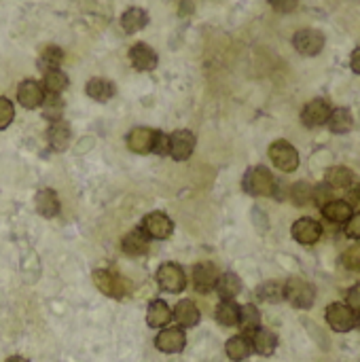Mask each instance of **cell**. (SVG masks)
I'll return each instance as SVG.
<instances>
[{"label": "cell", "mask_w": 360, "mask_h": 362, "mask_svg": "<svg viewBox=\"0 0 360 362\" xmlns=\"http://www.w3.org/2000/svg\"><path fill=\"white\" fill-rule=\"evenodd\" d=\"M242 187L252 197H276L278 195V182L274 174L265 165H255L244 174Z\"/></svg>", "instance_id": "obj_1"}, {"label": "cell", "mask_w": 360, "mask_h": 362, "mask_svg": "<svg viewBox=\"0 0 360 362\" xmlns=\"http://www.w3.org/2000/svg\"><path fill=\"white\" fill-rule=\"evenodd\" d=\"M93 284L102 295H106L110 299H117V301L125 299L129 295V291H132L129 280L123 278L121 274L112 272V269H95L93 272Z\"/></svg>", "instance_id": "obj_2"}, {"label": "cell", "mask_w": 360, "mask_h": 362, "mask_svg": "<svg viewBox=\"0 0 360 362\" xmlns=\"http://www.w3.org/2000/svg\"><path fill=\"white\" fill-rule=\"evenodd\" d=\"M284 301L295 310H310L316 301V288L303 278H289L284 282Z\"/></svg>", "instance_id": "obj_3"}, {"label": "cell", "mask_w": 360, "mask_h": 362, "mask_svg": "<svg viewBox=\"0 0 360 362\" xmlns=\"http://www.w3.org/2000/svg\"><path fill=\"white\" fill-rule=\"evenodd\" d=\"M267 153H269L272 163L278 170H282L284 174H293L295 170H299V163H301L299 151L289 140H276V142H272Z\"/></svg>", "instance_id": "obj_4"}, {"label": "cell", "mask_w": 360, "mask_h": 362, "mask_svg": "<svg viewBox=\"0 0 360 362\" xmlns=\"http://www.w3.org/2000/svg\"><path fill=\"white\" fill-rule=\"evenodd\" d=\"M157 284L163 293L180 295L187 288V274L178 263H163L157 269Z\"/></svg>", "instance_id": "obj_5"}, {"label": "cell", "mask_w": 360, "mask_h": 362, "mask_svg": "<svg viewBox=\"0 0 360 362\" xmlns=\"http://www.w3.org/2000/svg\"><path fill=\"white\" fill-rule=\"evenodd\" d=\"M325 318L335 333H350L352 329H356V314L346 303L335 301V303L327 305Z\"/></svg>", "instance_id": "obj_6"}, {"label": "cell", "mask_w": 360, "mask_h": 362, "mask_svg": "<svg viewBox=\"0 0 360 362\" xmlns=\"http://www.w3.org/2000/svg\"><path fill=\"white\" fill-rule=\"evenodd\" d=\"M325 42H327L325 34L314 28H303V30L295 32V36H293V47L306 57L318 55L325 49Z\"/></svg>", "instance_id": "obj_7"}, {"label": "cell", "mask_w": 360, "mask_h": 362, "mask_svg": "<svg viewBox=\"0 0 360 362\" xmlns=\"http://www.w3.org/2000/svg\"><path fill=\"white\" fill-rule=\"evenodd\" d=\"M195 151V134L189 129H176L168 136V155L174 161H187L191 159Z\"/></svg>", "instance_id": "obj_8"}, {"label": "cell", "mask_w": 360, "mask_h": 362, "mask_svg": "<svg viewBox=\"0 0 360 362\" xmlns=\"http://www.w3.org/2000/svg\"><path fill=\"white\" fill-rule=\"evenodd\" d=\"M221 278V272L214 263L210 261H204V263H197L193 267V274H191V282H193V288L202 295H208L216 288V282Z\"/></svg>", "instance_id": "obj_9"}, {"label": "cell", "mask_w": 360, "mask_h": 362, "mask_svg": "<svg viewBox=\"0 0 360 362\" xmlns=\"http://www.w3.org/2000/svg\"><path fill=\"white\" fill-rule=\"evenodd\" d=\"M187 346V333L180 327H166L155 337V348L163 354H180Z\"/></svg>", "instance_id": "obj_10"}, {"label": "cell", "mask_w": 360, "mask_h": 362, "mask_svg": "<svg viewBox=\"0 0 360 362\" xmlns=\"http://www.w3.org/2000/svg\"><path fill=\"white\" fill-rule=\"evenodd\" d=\"M140 229L146 233L149 240H168L174 231V223L163 212H151L142 218Z\"/></svg>", "instance_id": "obj_11"}, {"label": "cell", "mask_w": 360, "mask_h": 362, "mask_svg": "<svg viewBox=\"0 0 360 362\" xmlns=\"http://www.w3.org/2000/svg\"><path fill=\"white\" fill-rule=\"evenodd\" d=\"M331 104L325 100V98H316L312 102H308L301 110V123L310 129H316V127H323L327 125L329 117H331Z\"/></svg>", "instance_id": "obj_12"}, {"label": "cell", "mask_w": 360, "mask_h": 362, "mask_svg": "<svg viewBox=\"0 0 360 362\" xmlns=\"http://www.w3.org/2000/svg\"><path fill=\"white\" fill-rule=\"evenodd\" d=\"M291 235L295 238V242H299L303 246H312L323 238V225L312 216H303V218L293 223Z\"/></svg>", "instance_id": "obj_13"}, {"label": "cell", "mask_w": 360, "mask_h": 362, "mask_svg": "<svg viewBox=\"0 0 360 362\" xmlns=\"http://www.w3.org/2000/svg\"><path fill=\"white\" fill-rule=\"evenodd\" d=\"M45 95H47V93H45L42 85H40L38 81H34V78H25V81H21L19 87H17V102H19L23 108H28V110L40 108L42 102H45Z\"/></svg>", "instance_id": "obj_14"}, {"label": "cell", "mask_w": 360, "mask_h": 362, "mask_svg": "<svg viewBox=\"0 0 360 362\" xmlns=\"http://www.w3.org/2000/svg\"><path fill=\"white\" fill-rule=\"evenodd\" d=\"M155 136H157V129H151L144 125L134 127L127 134V148L132 153H138V155H149L155 148Z\"/></svg>", "instance_id": "obj_15"}, {"label": "cell", "mask_w": 360, "mask_h": 362, "mask_svg": "<svg viewBox=\"0 0 360 362\" xmlns=\"http://www.w3.org/2000/svg\"><path fill=\"white\" fill-rule=\"evenodd\" d=\"M129 62H132V66H134L136 70H140V72H151V70L157 68L159 57H157L155 49L149 47L146 42H136V45H132V49H129Z\"/></svg>", "instance_id": "obj_16"}, {"label": "cell", "mask_w": 360, "mask_h": 362, "mask_svg": "<svg viewBox=\"0 0 360 362\" xmlns=\"http://www.w3.org/2000/svg\"><path fill=\"white\" fill-rule=\"evenodd\" d=\"M172 318H174V322H176L180 329H193V327L199 325L202 312H199V308H197L191 299H182V301L176 303V308H174V312H172Z\"/></svg>", "instance_id": "obj_17"}, {"label": "cell", "mask_w": 360, "mask_h": 362, "mask_svg": "<svg viewBox=\"0 0 360 362\" xmlns=\"http://www.w3.org/2000/svg\"><path fill=\"white\" fill-rule=\"evenodd\" d=\"M45 136H47V142H49L51 151L64 153V151L70 146V136H72V132H70V125H68L64 119H59V121L49 123Z\"/></svg>", "instance_id": "obj_18"}, {"label": "cell", "mask_w": 360, "mask_h": 362, "mask_svg": "<svg viewBox=\"0 0 360 362\" xmlns=\"http://www.w3.org/2000/svg\"><path fill=\"white\" fill-rule=\"evenodd\" d=\"M252 352H257L259 356H272L278 348V335L269 329H257L252 335H248Z\"/></svg>", "instance_id": "obj_19"}, {"label": "cell", "mask_w": 360, "mask_h": 362, "mask_svg": "<svg viewBox=\"0 0 360 362\" xmlns=\"http://www.w3.org/2000/svg\"><path fill=\"white\" fill-rule=\"evenodd\" d=\"M151 240L146 238V233L138 227L134 231H129L123 240H121V250L127 257H144L149 252Z\"/></svg>", "instance_id": "obj_20"}, {"label": "cell", "mask_w": 360, "mask_h": 362, "mask_svg": "<svg viewBox=\"0 0 360 362\" xmlns=\"http://www.w3.org/2000/svg\"><path fill=\"white\" fill-rule=\"evenodd\" d=\"M172 322V310L163 299H155L146 310V325L151 329H166Z\"/></svg>", "instance_id": "obj_21"}, {"label": "cell", "mask_w": 360, "mask_h": 362, "mask_svg": "<svg viewBox=\"0 0 360 362\" xmlns=\"http://www.w3.org/2000/svg\"><path fill=\"white\" fill-rule=\"evenodd\" d=\"M323 182H325L329 189H333V191H346V189H350L352 182H354V174H352V170L346 168V165H333V168L327 170Z\"/></svg>", "instance_id": "obj_22"}, {"label": "cell", "mask_w": 360, "mask_h": 362, "mask_svg": "<svg viewBox=\"0 0 360 362\" xmlns=\"http://www.w3.org/2000/svg\"><path fill=\"white\" fill-rule=\"evenodd\" d=\"M320 212H323V216H325L331 225H346L348 218L354 214L352 208H350V204H348L346 199H331L329 204H325V206L320 208Z\"/></svg>", "instance_id": "obj_23"}, {"label": "cell", "mask_w": 360, "mask_h": 362, "mask_svg": "<svg viewBox=\"0 0 360 362\" xmlns=\"http://www.w3.org/2000/svg\"><path fill=\"white\" fill-rule=\"evenodd\" d=\"M34 208H36V212H38L40 216H45V218L57 216V214H59V197H57V193L51 191V189L38 191L36 197H34Z\"/></svg>", "instance_id": "obj_24"}, {"label": "cell", "mask_w": 360, "mask_h": 362, "mask_svg": "<svg viewBox=\"0 0 360 362\" xmlns=\"http://www.w3.org/2000/svg\"><path fill=\"white\" fill-rule=\"evenodd\" d=\"M225 354H227V358L233 362H242L246 361L250 354H252V346H250V339H248V335H233V337H229L227 339V344H225Z\"/></svg>", "instance_id": "obj_25"}, {"label": "cell", "mask_w": 360, "mask_h": 362, "mask_svg": "<svg viewBox=\"0 0 360 362\" xmlns=\"http://www.w3.org/2000/svg\"><path fill=\"white\" fill-rule=\"evenodd\" d=\"M146 23H149V13L140 6H129L121 15V28L125 34H136V32L144 30Z\"/></svg>", "instance_id": "obj_26"}, {"label": "cell", "mask_w": 360, "mask_h": 362, "mask_svg": "<svg viewBox=\"0 0 360 362\" xmlns=\"http://www.w3.org/2000/svg\"><path fill=\"white\" fill-rule=\"evenodd\" d=\"M115 91H117L115 89V83L108 81V78H102V76H93L85 85V93L91 100H95V102H108L115 95Z\"/></svg>", "instance_id": "obj_27"}, {"label": "cell", "mask_w": 360, "mask_h": 362, "mask_svg": "<svg viewBox=\"0 0 360 362\" xmlns=\"http://www.w3.org/2000/svg\"><path fill=\"white\" fill-rule=\"evenodd\" d=\"M214 291L219 293L221 301H233V299L242 293V280H240V276H236L233 272L221 274V278H219Z\"/></svg>", "instance_id": "obj_28"}, {"label": "cell", "mask_w": 360, "mask_h": 362, "mask_svg": "<svg viewBox=\"0 0 360 362\" xmlns=\"http://www.w3.org/2000/svg\"><path fill=\"white\" fill-rule=\"evenodd\" d=\"M242 335H252L257 329H261V312L255 303L240 305V322H238Z\"/></svg>", "instance_id": "obj_29"}, {"label": "cell", "mask_w": 360, "mask_h": 362, "mask_svg": "<svg viewBox=\"0 0 360 362\" xmlns=\"http://www.w3.org/2000/svg\"><path fill=\"white\" fill-rule=\"evenodd\" d=\"M327 125H329V129H331L333 134L342 136V134H348V132L354 127V117H352L350 108L339 106V108H333V110H331V117H329Z\"/></svg>", "instance_id": "obj_30"}, {"label": "cell", "mask_w": 360, "mask_h": 362, "mask_svg": "<svg viewBox=\"0 0 360 362\" xmlns=\"http://www.w3.org/2000/svg\"><path fill=\"white\" fill-rule=\"evenodd\" d=\"M214 318L221 327L233 329L240 322V305L236 301H221L214 310Z\"/></svg>", "instance_id": "obj_31"}, {"label": "cell", "mask_w": 360, "mask_h": 362, "mask_svg": "<svg viewBox=\"0 0 360 362\" xmlns=\"http://www.w3.org/2000/svg\"><path fill=\"white\" fill-rule=\"evenodd\" d=\"M42 89L45 93H51V95H62L68 85H70V78L64 70H51V72H45L42 76Z\"/></svg>", "instance_id": "obj_32"}, {"label": "cell", "mask_w": 360, "mask_h": 362, "mask_svg": "<svg viewBox=\"0 0 360 362\" xmlns=\"http://www.w3.org/2000/svg\"><path fill=\"white\" fill-rule=\"evenodd\" d=\"M62 62H64V51L59 47H55V45H49V47H45L40 51L36 64H38V70L45 74V72H51V70H59Z\"/></svg>", "instance_id": "obj_33"}, {"label": "cell", "mask_w": 360, "mask_h": 362, "mask_svg": "<svg viewBox=\"0 0 360 362\" xmlns=\"http://www.w3.org/2000/svg\"><path fill=\"white\" fill-rule=\"evenodd\" d=\"M257 297L261 301H265V303H280V301H284V282H278V280L263 282L257 288Z\"/></svg>", "instance_id": "obj_34"}, {"label": "cell", "mask_w": 360, "mask_h": 362, "mask_svg": "<svg viewBox=\"0 0 360 362\" xmlns=\"http://www.w3.org/2000/svg\"><path fill=\"white\" fill-rule=\"evenodd\" d=\"M40 108H42V117H45L49 123L59 121L62 115H64V100H62V95H51V93H47Z\"/></svg>", "instance_id": "obj_35"}, {"label": "cell", "mask_w": 360, "mask_h": 362, "mask_svg": "<svg viewBox=\"0 0 360 362\" xmlns=\"http://www.w3.org/2000/svg\"><path fill=\"white\" fill-rule=\"evenodd\" d=\"M312 191H314V185L301 180V182L291 185L289 197H291V202H293L295 206H308V204H312Z\"/></svg>", "instance_id": "obj_36"}, {"label": "cell", "mask_w": 360, "mask_h": 362, "mask_svg": "<svg viewBox=\"0 0 360 362\" xmlns=\"http://www.w3.org/2000/svg\"><path fill=\"white\" fill-rule=\"evenodd\" d=\"M333 199V189H329L325 182L320 185H314V191H312V204H316L318 208H323L325 204H329Z\"/></svg>", "instance_id": "obj_37"}, {"label": "cell", "mask_w": 360, "mask_h": 362, "mask_svg": "<svg viewBox=\"0 0 360 362\" xmlns=\"http://www.w3.org/2000/svg\"><path fill=\"white\" fill-rule=\"evenodd\" d=\"M342 263H344V267L350 269V272H360V244L348 248V250L342 255Z\"/></svg>", "instance_id": "obj_38"}, {"label": "cell", "mask_w": 360, "mask_h": 362, "mask_svg": "<svg viewBox=\"0 0 360 362\" xmlns=\"http://www.w3.org/2000/svg\"><path fill=\"white\" fill-rule=\"evenodd\" d=\"M15 119V108L8 98H0V129H6Z\"/></svg>", "instance_id": "obj_39"}, {"label": "cell", "mask_w": 360, "mask_h": 362, "mask_svg": "<svg viewBox=\"0 0 360 362\" xmlns=\"http://www.w3.org/2000/svg\"><path fill=\"white\" fill-rule=\"evenodd\" d=\"M346 305L359 316L360 314V282H356L350 291H348V295H346Z\"/></svg>", "instance_id": "obj_40"}, {"label": "cell", "mask_w": 360, "mask_h": 362, "mask_svg": "<svg viewBox=\"0 0 360 362\" xmlns=\"http://www.w3.org/2000/svg\"><path fill=\"white\" fill-rule=\"evenodd\" d=\"M344 231H346L348 238L360 240V212H354V214L348 218V223L344 225Z\"/></svg>", "instance_id": "obj_41"}, {"label": "cell", "mask_w": 360, "mask_h": 362, "mask_svg": "<svg viewBox=\"0 0 360 362\" xmlns=\"http://www.w3.org/2000/svg\"><path fill=\"white\" fill-rule=\"evenodd\" d=\"M269 6H272L276 13L286 15V13H293V11L299 6V0H269Z\"/></svg>", "instance_id": "obj_42"}, {"label": "cell", "mask_w": 360, "mask_h": 362, "mask_svg": "<svg viewBox=\"0 0 360 362\" xmlns=\"http://www.w3.org/2000/svg\"><path fill=\"white\" fill-rule=\"evenodd\" d=\"M352 208V212H360V182L359 185H352L348 189V199H346Z\"/></svg>", "instance_id": "obj_43"}, {"label": "cell", "mask_w": 360, "mask_h": 362, "mask_svg": "<svg viewBox=\"0 0 360 362\" xmlns=\"http://www.w3.org/2000/svg\"><path fill=\"white\" fill-rule=\"evenodd\" d=\"M155 155H168V134L159 132L157 129V136H155V148H153Z\"/></svg>", "instance_id": "obj_44"}, {"label": "cell", "mask_w": 360, "mask_h": 362, "mask_svg": "<svg viewBox=\"0 0 360 362\" xmlns=\"http://www.w3.org/2000/svg\"><path fill=\"white\" fill-rule=\"evenodd\" d=\"M350 68L360 74V47H356L354 51H352V55H350Z\"/></svg>", "instance_id": "obj_45"}, {"label": "cell", "mask_w": 360, "mask_h": 362, "mask_svg": "<svg viewBox=\"0 0 360 362\" xmlns=\"http://www.w3.org/2000/svg\"><path fill=\"white\" fill-rule=\"evenodd\" d=\"M180 6H182V8H180V15H185L187 11H189V13H193V2H189V0H182V2H180Z\"/></svg>", "instance_id": "obj_46"}, {"label": "cell", "mask_w": 360, "mask_h": 362, "mask_svg": "<svg viewBox=\"0 0 360 362\" xmlns=\"http://www.w3.org/2000/svg\"><path fill=\"white\" fill-rule=\"evenodd\" d=\"M4 362H30L25 356H11V358H6Z\"/></svg>", "instance_id": "obj_47"}, {"label": "cell", "mask_w": 360, "mask_h": 362, "mask_svg": "<svg viewBox=\"0 0 360 362\" xmlns=\"http://www.w3.org/2000/svg\"><path fill=\"white\" fill-rule=\"evenodd\" d=\"M356 329H359V331H360V314H359V316H356Z\"/></svg>", "instance_id": "obj_48"}]
</instances>
